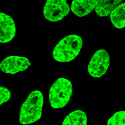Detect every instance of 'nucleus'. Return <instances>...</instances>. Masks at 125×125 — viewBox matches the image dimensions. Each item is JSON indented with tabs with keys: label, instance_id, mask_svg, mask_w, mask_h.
Segmentation results:
<instances>
[{
	"label": "nucleus",
	"instance_id": "f257e3e1",
	"mask_svg": "<svg viewBox=\"0 0 125 125\" xmlns=\"http://www.w3.org/2000/svg\"><path fill=\"white\" fill-rule=\"evenodd\" d=\"M43 104V97L41 92L38 90L31 92L21 107L20 122L27 125L39 120L42 116Z\"/></svg>",
	"mask_w": 125,
	"mask_h": 125
},
{
	"label": "nucleus",
	"instance_id": "f03ea898",
	"mask_svg": "<svg viewBox=\"0 0 125 125\" xmlns=\"http://www.w3.org/2000/svg\"><path fill=\"white\" fill-rule=\"evenodd\" d=\"M82 45L81 37L76 35H68L61 40L55 47L53 58L61 62H69L77 56Z\"/></svg>",
	"mask_w": 125,
	"mask_h": 125
},
{
	"label": "nucleus",
	"instance_id": "7ed1b4c3",
	"mask_svg": "<svg viewBox=\"0 0 125 125\" xmlns=\"http://www.w3.org/2000/svg\"><path fill=\"white\" fill-rule=\"evenodd\" d=\"M72 94V85L66 78L58 79L51 86L49 92V101L51 107L60 108L65 106Z\"/></svg>",
	"mask_w": 125,
	"mask_h": 125
},
{
	"label": "nucleus",
	"instance_id": "20e7f679",
	"mask_svg": "<svg viewBox=\"0 0 125 125\" xmlns=\"http://www.w3.org/2000/svg\"><path fill=\"white\" fill-rule=\"evenodd\" d=\"M70 10L66 0H47L43 8V14L48 21H57L67 15Z\"/></svg>",
	"mask_w": 125,
	"mask_h": 125
},
{
	"label": "nucleus",
	"instance_id": "39448f33",
	"mask_svg": "<svg viewBox=\"0 0 125 125\" xmlns=\"http://www.w3.org/2000/svg\"><path fill=\"white\" fill-rule=\"evenodd\" d=\"M109 64L110 57L108 52L104 49L98 50L89 62L87 67L88 73L93 77L100 78L106 73Z\"/></svg>",
	"mask_w": 125,
	"mask_h": 125
},
{
	"label": "nucleus",
	"instance_id": "423d86ee",
	"mask_svg": "<svg viewBox=\"0 0 125 125\" xmlns=\"http://www.w3.org/2000/svg\"><path fill=\"white\" fill-rule=\"evenodd\" d=\"M30 65L27 58L12 56L6 57L1 62L0 68L4 73L13 74L25 70Z\"/></svg>",
	"mask_w": 125,
	"mask_h": 125
},
{
	"label": "nucleus",
	"instance_id": "0eeeda50",
	"mask_svg": "<svg viewBox=\"0 0 125 125\" xmlns=\"http://www.w3.org/2000/svg\"><path fill=\"white\" fill-rule=\"evenodd\" d=\"M15 33L16 26L13 19L9 15L0 12V42H10Z\"/></svg>",
	"mask_w": 125,
	"mask_h": 125
},
{
	"label": "nucleus",
	"instance_id": "6e6552de",
	"mask_svg": "<svg viewBox=\"0 0 125 125\" xmlns=\"http://www.w3.org/2000/svg\"><path fill=\"white\" fill-rule=\"evenodd\" d=\"M100 0H73L71 10L78 17H83L95 9Z\"/></svg>",
	"mask_w": 125,
	"mask_h": 125
},
{
	"label": "nucleus",
	"instance_id": "1a4fd4ad",
	"mask_svg": "<svg viewBox=\"0 0 125 125\" xmlns=\"http://www.w3.org/2000/svg\"><path fill=\"white\" fill-rule=\"evenodd\" d=\"M123 0H100L95 8L100 17H106L121 3Z\"/></svg>",
	"mask_w": 125,
	"mask_h": 125
},
{
	"label": "nucleus",
	"instance_id": "9d476101",
	"mask_svg": "<svg viewBox=\"0 0 125 125\" xmlns=\"http://www.w3.org/2000/svg\"><path fill=\"white\" fill-rule=\"evenodd\" d=\"M110 18L113 25L119 29L125 26V3L119 5L110 13Z\"/></svg>",
	"mask_w": 125,
	"mask_h": 125
},
{
	"label": "nucleus",
	"instance_id": "9b49d317",
	"mask_svg": "<svg viewBox=\"0 0 125 125\" xmlns=\"http://www.w3.org/2000/svg\"><path fill=\"white\" fill-rule=\"evenodd\" d=\"M87 117L81 110H77L69 113L62 123V125H86Z\"/></svg>",
	"mask_w": 125,
	"mask_h": 125
},
{
	"label": "nucleus",
	"instance_id": "f8f14e48",
	"mask_svg": "<svg viewBox=\"0 0 125 125\" xmlns=\"http://www.w3.org/2000/svg\"><path fill=\"white\" fill-rule=\"evenodd\" d=\"M125 124V111L124 110L116 112L108 119L107 125H124Z\"/></svg>",
	"mask_w": 125,
	"mask_h": 125
},
{
	"label": "nucleus",
	"instance_id": "ddd939ff",
	"mask_svg": "<svg viewBox=\"0 0 125 125\" xmlns=\"http://www.w3.org/2000/svg\"><path fill=\"white\" fill-rule=\"evenodd\" d=\"M11 97L10 91L8 88L0 86V105L8 101Z\"/></svg>",
	"mask_w": 125,
	"mask_h": 125
}]
</instances>
